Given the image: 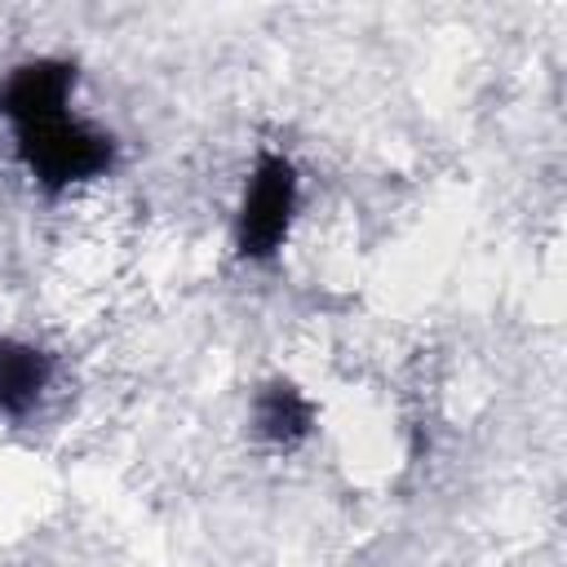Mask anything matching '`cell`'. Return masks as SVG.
<instances>
[{
    "instance_id": "cell-5",
    "label": "cell",
    "mask_w": 567,
    "mask_h": 567,
    "mask_svg": "<svg viewBox=\"0 0 567 567\" xmlns=\"http://www.w3.org/2000/svg\"><path fill=\"white\" fill-rule=\"evenodd\" d=\"M257 425H261L270 439H297V434H306V425H310V408H306V399H301L292 385H275V390H266L261 403H257Z\"/></svg>"
},
{
    "instance_id": "cell-2",
    "label": "cell",
    "mask_w": 567,
    "mask_h": 567,
    "mask_svg": "<svg viewBox=\"0 0 567 567\" xmlns=\"http://www.w3.org/2000/svg\"><path fill=\"white\" fill-rule=\"evenodd\" d=\"M288 213H292V168L288 159L270 155L257 164V177L248 186L244 217H239V248L248 257L275 252L288 230Z\"/></svg>"
},
{
    "instance_id": "cell-3",
    "label": "cell",
    "mask_w": 567,
    "mask_h": 567,
    "mask_svg": "<svg viewBox=\"0 0 567 567\" xmlns=\"http://www.w3.org/2000/svg\"><path fill=\"white\" fill-rule=\"evenodd\" d=\"M66 89H71V66H62V62H31V66L9 75V84L0 93V106L22 128V124H35V120L62 115Z\"/></svg>"
},
{
    "instance_id": "cell-1",
    "label": "cell",
    "mask_w": 567,
    "mask_h": 567,
    "mask_svg": "<svg viewBox=\"0 0 567 567\" xmlns=\"http://www.w3.org/2000/svg\"><path fill=\"white\" fill-rule=\"evenodd\" d=\"M22 155L35 168L40 182L49 186H66L80 177H93L111 164V142L102 133H89L84 124L66 120V115H49L35 124H22Z\"/></svg>"
},
{
    "instance_id": "cell-4",
    "label": "cell",
    "mask_w": 567,
    "mask_h": 567,
    "mask_svg": "<svg viewBox=\"0 0 567 567\" xmlns=\"http://www.w3.org/2000/svg\"><path fill=\"white\" fill-rule=\"evenodd\" d=\"M49 381V363L40 350L18 346V341H0V412L18 416L35 403V394Z\"/></svg>"
}]
</instances>
